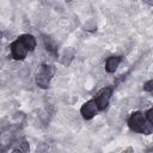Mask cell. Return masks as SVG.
Segmentation results:
<instances>
[{"label": "cell", "mask_w": 153, "mask_h": 153, "mask_svg": "<svg viewBox=\"0 0 153 153\" xmlns=\"http://www.w3.org/2000/svg\"><path fill=\"white\" fill-rule=\"evenodd\" d=\"M55 74V67L53 65L44 63L39 67V71L36 74V84L41 88H48L51 78Z\"/></svg>", "instance_id": "obj_1"}, {"label": "cell", "mask_w": 153, "mask_h": 153, "mask_svg": "<svg viewBox=\"0 0 153 153\" xmlns=\"http://www.w3.org/2000/svg\"><path fill=\"white\" fill-rule=\"evenodd\" d=\"M129 128L135 133H143L146 130V118L145 115L140 111L133 112L128 118Z\"/></svg>", "instance_id": "obj_2"}, {"label": "cell", "mask_w": 153, "mask_h": 153, "mask_svg": "<svg viewBox=\"0 0 153 153\" xmlns=\"http://www.w3.org/2000/svg\"><path fill=\"white\" fill-rule=\"evenodd\" d=\"M111 94H112V88L111 87H105L98 93V96L94 98V102L97 104L98 110H104L108 106V104L110 102V98H111Z\"/></svg>", "instance_id": "obj_3"}, {"label": "cell", "mask_w": 153, "mask_h": 153, "mask_svg": "<svg viewBox=\"0 0 153 153\" xmlns=\"http://www.w3.org/2000/svg\"><path fill=\"white\" fill-rule=\"evenodd\" d=\"M27 53H29V50L19 41V38H17L14 42H12V44H11V54H12V57L14 60H24L26 57Z\"/></svg>", "instance_id": "obj_4"}, {"label": "cell", "mask_w": 153, "mask_h": 153, "mask_svg": "<svg viewBox=\"0 0 153 153\" xmlns=\"http://www.w3.org/2000/svg\"><path fill=\"white\" fill-rule=\"evenodd\" d=\"M98 111V108H97V104L94 102V99H90L87 100L86 103H84L80 108V114L81 116L85 118V120H91L96 116Z\"/></svg>", "instance_id": "obj_5"}, {"label": "cell", "mask_w": 153, "mask_h": 153, "mask_svg": "<svg viewBox=\"0 0 153 153\" xmlns=\"http://www.w3.org/2000/svg\"><path fill=\"white\" fill-rule=\"evenodd\" d=\"M122 61V56H110L105 61V71L108 73H115Z\"/></svg>", "instance_id": "obj_6"}, {"label": "cell", "mask_w": 153, "mask_h": 153, "mask_svg": "<svg viewBox=\"0 0 153 153\" xmlns=\"http://www.w3.org/2000/svg\"><path fill=\"white\" fill-rule=\"evenodd\" d=\"M19 41L25 45V48L29 50V51H32L35 48H36V38L32 36V35H29V33H25V35H22L20 37H18Z\"/></svg>", "instance_id": "obj_7"}, {"label": "cell", "mask_w": 153, "mask_h": 153, "mask_svg": "<svg viewBox=\"0 0 153 153\" xmlns=\"http://www.w3.org/2000/svg\"><path fill=\"white\" fill-rule=\"evenodd\" d=\"M43 42H44V47L45 49L53 54V55H56L57 54V48H56V43L54 42L53 38H50L49 36H43Z\"/></svg>", "instance_id": "obj_8"}, {"label": "cell", "mask_w": 153, "mask_h": 153, "mask_svg": "<svg viewBox=\"0 0 153 153\" xmlns=\"http://www.w3.org/2000/svg\"><path fill=\"white\" fill-rule=\"evenodd\" d=\"M74 55H75L74 49H72V48L66 49V50L63 51V54H62V57H61V63H62V65H65V66H68V65L71 63V61L73 60Z\"/></svg>", "instance_id": "obj_9"}, {"label": "cell", "mask_w": 153, "mask_h": 153, "mask_svg": "<svg viewBox=\"0 0 153 153\" xmlns=\"http://www.w3.org/2000/svg\"><path fill=\"white\" fill-rule=\"evenodd\" d=\"M19 149H20L23 153H27V152H29V149H30L29 142H27V141H25V140H23V141L19 143Z\"/></svg>", "instance_id": "obj_10"}, {"label": "cell", "mask_w": 153, "mask_h": 153, "mask_svg": "<svg viewBox=\"0 0 153 153\" xmlns=\"http://www.w3.org/2000/svg\"><path fill=\"white\" fill-rule=\"evenodd\" d=\"M145 118H146V121H148L149 124H153V109H152V108L146 111Z\"/></svg>", "instance_id": "obj_11"}, {"label": "cell", "mask_w": 153, "mask_h": 153, "mask_svg": "<svg viewBox=\"0 0 153 153\" xmlns=\"http://www.w3.org/2000/svg\"><path fill=\"white\" fill-rule=\"evenodd\" d=\"M48 149H49V146H48L47 143H41V145L37 146L36 152H37V153H47Z\"/></svg>", "instance_id": "obj_12"}, {"label": "cell", "mask_w": 153, "mask_h": 153, "mask_svg": "<svg viewBox=\"0 0 153 153\" xmlns=\"http://www.w3.org/2000/svg\"><path fill=\"white\" fill-rule=\"evenodd\" d=\"M143 90L147 91V92H152V91H153V80H152V79L148 80V81L143 85Z\"/></svg>", "instance_id": "obj_13"}, {"label": "cell", "mask_w": 153, "mask_h": 153, "mask_svg": "<svg viewBox=\"0 0 153 153\" xmlns=\"http://www.w3.org/2000/svg\"><path fill=\"white\" fill-rule=\"evenodd\" d=\"M12 153H23V152H22L19 148H16V149H13V151H12Z\"/></svg>", "instance_id": "obj_14"}, {"label": "cell", "mask_w": 153, "mask_h": 153, "mask_svg": "<svg viewBox=\"0 0 153 153\" xmlns=\"http://www.w3.org/2000/svg\"><path fill=\"white\" fill-rule=\"evenodd\" d=\"M0 65H1V61H0Z\"/></svg>", "instance_id": "obj_15"}]
</instances>
